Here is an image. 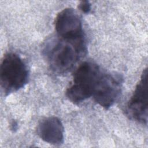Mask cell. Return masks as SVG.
Returning <instances> with one entry per match:
<instances>
[{
	"label": "cell",
	"instance_id": "6da1fadb",
	"mask_svg": "<svg viewBox=\"0 0 148 148\" xmlns=\"http://www.w3.org/2000/svg\"><path fill=\"white\" fill-rule=\"evenodd\" d=\"M58 37L49 41L44 52L50 68L58 74L70 71L87 52L86 40H71Z\"/></svg>",
	"mask_w": 148,
	"mask_h": 148
},
{
	"label": "cell",
	"instance_id": "8992f818",
	"mask_svg": "<svg viewBox=\"0 0 148 148\" xmlns=\"http://www.w3.org/2000/svg\"><path fill=\"white\" fill-rule=\"evenodd\" d=\"M55 29L57 36L71 40H85L80 17L72 8H65L56 16Z\"/></svg>",
	"mask_w": 148,
	"mask_h": 148
},
{
	"label": "cell",
	"instance_id": "277c9868",
	"mask_svg": "<svg viewBox=\"0 0 148 148\" xmlns=\"http://www.w3.org/2000/svg\"><path fill=\"white\" fill-rule=\"evenodd\" d=\"M122 84L121 75L102 72L92 97L98 105L108 109L119 99Z\"/></svg>",
	"mask_w": 148,
	"mask_h": 148
},
{
	"label": "cell",
	"instance_id": "3957f363",
	"mask_svg": "<svg viewBox=\"0 0 148 148\" xmlns=\"http://www.w3.org/2000/svg\"><path fill=\"white\" fill-rule=\"evenodd\" d=\"M29 73L27 65L17 54H6L0 68L1 87L6 95L24 87L28 80Z\"/></svg>",
	"mask_w": 148,
	"mask_h": 148
},
{
	"label": "cell",
	"instance_id": "7a4b0ae2",
	"mask_svg": "<svg viewBox=\"0 0 148 148\" xmlns=\"http://www.w3.org/2000/svg\"><path fill=\"white\" fill-rule=\"evenodd\" d=\"M102 73L94 62L82 63L75 71L72 83L66 91L68 99L74 104H79L92 97Z\"/></svg>",
	"mask_w": 148,
	"mask_h": 148
},
{
	"label": "cell",
	"instance_id": "52a82bcc",
	"mask_svg": "<svg viewBox=\"0 0 148 148\" xmlns=\"http://www.w3.org/2000/svg\"><path fill=\"white\" fill-rule=\"evenodd\" d=\"M37 132L39 137L47 143L60 145L64 142V126L61 121L56 117L43 119L38 126Z\"/></svg>",
	"mask_w": 148,
	"mask_h": 148
},
{
	"label": "cell",
	"instance_id": "5b68a950",
	"mask_svg": "<svg viewBox=\"0 0 148 148\" xmlns=\"http://www.w3.org/2000/svg\"><path fill=\"white\" fill-rule=\"evenodd\" d=\"M125 113L130 119L143 124H147L148 113L147 68L143 71L140 80L127 103Z\"/></svg>",
	"mask_w": 148,
	"mask_h": 148
},
{
	"label": "cell",
	"instance_id": "ba28073f",
	"mask_svg": "<svg viewBox=\"0 0 148 148\" xmlns=\"http://www.w3.org/2000/svg\"><path fill=\"white\" fill-rule=\"evenodd\" d=\"M78 8L84 13H88L91 9V5L88 1H83L80 2Z\"/></svg>",
	"mask_w": 148,
	"mask_h": 148
},
{
	"label": "cell",
	"instance_id": "9c48e42d",
	"mask_svg": "<svg viewBox=\"0 0 148 148\" xmlns=\"http://www.w3.org/2000/svg\"><path fill=\"white\" fill-rule=\"evenodd\" d=\"M11 125H12V130H16L17 129V123L13 121L12 123L11 124Z\"/></svg>",
	"mask_w": 148,
	"mask_h": 148
}]
</instances>
